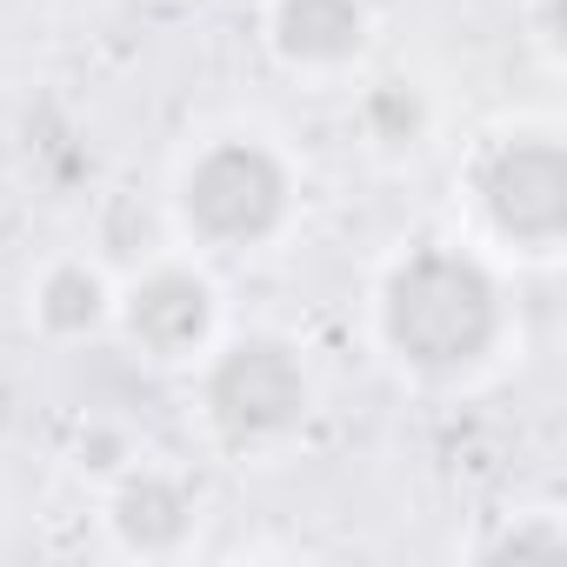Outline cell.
<instances>
[{
  "instance_id": "cell-9",
  "label": "cell",
  "mask_w": 567,
  "mask_h": 567,
  "mask_svg": "<svg viewBox=\"0 0 567 567\" xmlns=\"http://www.w3.org/2000/svg\"><path fill=\"white\" fill-rule=\"evenodd\" d=\"M361 121H368V134H374L381 147H414L421 127H427V107H421V94H414L408 81H381V87L361 101Z\"/></svg>"
},
{
  "instance_id": "cell-4",
  "label": "cell",
  "mask_w": 567,
  "mask_h": 567,
  "mask_svg": "<svg viewBox=\"0 0 567 567\" xmlns=\"http://www.w3.org/2000/svg\"><path fill=\"white\" fill-rule=\"evenodd\" d=\"M474 207L487 234H501L520 254H554L567 234V154L547 127L494 134L467 167Z\"/></svg>"
},
{
  "instance_id": "cell-8",
  "label": "cell",
  "mask_w": 567,
  "mask_h": 567,
  "mask_svg": "<svg viewBox=\"0 0 567 567\" xmlns=\"http://www.w3.org/2000/svg\"><path fill=\"white\" fill-rule=\"evenodd\" d=\"M34 321L54 341H87L114 321V288L94 260H54L34 288Z\"/></svg>"
},
{
  "instance_id": "cell-7",
  "label": "cell",
  "mask_w": 567,
  "mask_h": 567,
  "mask_svg": "<svg viewBox=\"0 0 567 567\" xmlns=\"http://www.w3.org/2000/svg\"><path fill=\"white\" fill-rule=\"evenodd\" d=\"M267 41L288 68L334 74L368 48V0H274Z\"/></svg>"
},
{
  "instance_id": "cell-3",
  "label": "cell",
  "mask_w": 567,
  "mask_h": 567,
  "mask_svg": "<svg viewBox=\"0 0 567 567\" xmlns=\"http://www.w3.org/2000/svg\"><path fill=\"white\" fill-rule=\"evenodd\" d=\"M315 414V374L295 341L234 334L200 368V421L227 454H274Z\"/></svg>"
},
{
  "instance_id": "cell-6",
  "label": "cell",
  "mask_w": 567,
  "mask_h": 567,
  "mask_svg": "<svg viewBox=\"0 0 567 567\" xmlns=\"http://www.w3.org/2000/svg\"><path fill=\"white\" fill-rule=\"evenodd\" d=\"M107 527L127 554H181L200 527V501L181 474L167 467H127L114 481V501H107Z\"/></svg>"
},
{
  "instance_id": "cell-1",
  "label": "cell",
  "mask_w": 567,
  "mask_h": 567,
  "mask_svg": "<svg viewBox=\"0 0 567 567\" xmlns=\"http://www.w3.org/2000/svg\"><path fill=\"white\" fill-rule=\"evenodd\" d=\"M374 315H381L388 354L421 381H461L487 368V354L507 334L501 280L487 274L481 254L447 247V240H427L388 267Z\"/></svg>"
},
{
  "instance_id": "cell-5",
  "label": "cell",
  "mask_w": 567,
  "mask_h": 567,
  "mask_svg": "<svg viewBox=\"0 0 567 567\" xmlns=\"http://www.w3.org/2000/svg\"><path fill=\"white\" fill-rule=\"evenodd\" d=\"M214 315H220V308H214V280H207L200 267H187V260H154L147 274L127 280V295H114L121 334H127L147 361H161V368L207 354Z\"/></svg>"
},
{
  "instance_id": "cell-2",
  "label": "cell",
  "mask_w": 567,
  "mask_h": 567,
  "mask_svg": "<svg viewBox=\"0 0 567 567\" xmlns=\"http://www.w3.org/2000/svg\"><path fill=\"white\" fill-rule=\"evenodd\" d=\"M295 214V167L280 161L260 134H220L207 141L181 181H174V220L187 240L214 254H247L267 247Z\"/></svg>"
}]
</instances>
